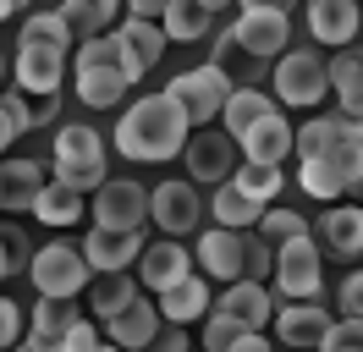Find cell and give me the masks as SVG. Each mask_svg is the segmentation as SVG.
Returning a JSON list of instances; mask_svg holds the SVG:
<instances>
[{
  "label": "cell",
  "instance_id": "cell-1",
  "mask_svg": "<svg viewBox=\"0 0 363 352\" xmlns=\"http://www.w3.org/2000/svg\"><path fill=\"white\" fill-rule=\"evenodd\" d=\"M193 138V116L177 94H149L116 121V149L127 160H177Z\"/></svg>",
  "mask_w": 363,
  "mask_h": 352
},
{
  "label": "cell",
  "instance_id": "cell-2",
  "mask_svg": "<svg viewBox=\"0 0 363 352\" xmlns=\"http://www.w3.org/2000/svg\"><path fill=\"white\" fill-rule=\"evenodd\" d=\"M165 94H177L182 110L193 116V127H209V121H220L231 105V94H237V83L226 77V66H199V72H182V77H171V88Z\"/></svg>",
  "mask_w": 363,
  "mask_h": 352
},
{
  "label": "cell",
  "instance_id": "cell-3",
  "mask_svg": "<svg viewBox=\"0 0 363 352\" xmlns=\"http://www.w3.org/2000/svg\"><path fill=\"white\" fill-rule=\"evenodd\" d=\"M33 286H39V297H55V303H72L83 286H89V259H83V248H72V242H45L39 253H33Z\"/></svg>",
  "mask_w": 363,
  "mask_h": 352
},
{
  "label": "cell",
  "instance_id": "cell-4",
  "mask_svg": "<svg viewBox=\"0 0 363 352\" xmlns=\"http://www.w3.org/2000/svg\"><path fill=\"white\" fill-rule=\"evenodd\" d=\"M319 286H325V270H319V242H314V237L281 242V253H275V292H281V297H292V303H314Z\"/></svg>",
  "mask_w": 363,
  "mask_h": 352
},
{
  "label": "cell",
  "instance_id": "cell-5",
  "mask_svg": "<svg viewBox=\"0 0 363 352\" xmlns=\"http://www.w3.org/2000/svg\"><path fill=\"white\" fill-rule=\"evenodd\" d=\"M330 88V66L319 61L314 50H286L275 61V94L281 105H319Z\"/></svg>",
  "mask_w": 363,
  "mask_h": 352
},
{
  "label": "cell",
  "instance_id": "cell-6",
  "mask_svg": "<svg viewBox=\"0 0 363 352\" xmlns=\"http://www.w3.org/2000/svg\"><path fill=\"white\" fill-rule=\"evenodd\" d=\"M149 215H155L160 231H171V242H177L204 220V198H199V187H193L187 176H182V182H160L155 193H149Z\"/></svg>",
  "mask_w": 363,
  "mask_h": 352
},
{
  "label": "cell",
  "instance_id": "cell-7",
  "mask_svg": "<svg viewBox=\"0 0 363 352\" xmlns=\"http://www.w3.org/2000/svg\"><path fill=\"white\" fill-rule=\"evenodd\" d=\"M149 215V193L138 187L133 176H111L99 193H94V226H111V231H138Z\"/></svg>",
  "mask_w": 363,
  "mask_h": 352
},
{
  "label": "cell",
  "instance_id": "cell-8",
  "mask_svg": "<svg viewBox=\"0 0 363 352\" xmlns=\"http://www.w3.org/2000/svg\"><path fill=\"white\" fill-rule=\"evenodd\" d=\"M182 160H187V182H193V187H199V182H215V187H226V176H231V132L199 127L193 138H187Z\"/></svg>",
  "mask_w": 363,
  "mask_h": 352
},
{
  "label": "cell",
  "instance_id": "cell-9",
  "mask_svg": "<svg viewBox=\"0 0 363 352\" xmlns=\"http://www.w3.org/2000/svg\"><path fill=\"white\" fill-rule=\"evenodd\" d=\"M231 39H237V50H248L253 61H270V55L286 50L292 22H286V11H242L231 22Z\"/></svg>",
  "mask_w": 363,
  "mask_h": 352
},
{
  "label": "cell",
  "instance_id": "cell-10",
  "mask_svg": "<svg viewBox=\"0 0 363 352\" xmlns=\"http://www.w3.org/2000/svg\"><path fill=\"white\" fill-rule=\"evenodd\" d=\"M67 77V50L61 44H17V83L39 99H55V88Z\"/></svg>",
  "mask_w": 363,
  "mask_h": 352
},
{
  "label": "cell",
  "instance_id": "cell-11",
  "mask_svg": "<svg viewBox=\"0 0 363 352\" xmlns=\"http://www.w3.org/2000/svg\"><path fill=\"white\" fill-rule=\"evenodd\" d=\"M199 270L215 275V281L237 286L242 281V270H248V237L242 231H226V226H215L199 237Z\"/></svg>",
  "mask_w": 363,
  "mask_h": 352
},
{
  "label": "cell",
  "instance_id": "cell-12",
  "mask_svg": "<svg viewBox=\"0 0 363 352\" xmlns=\"http://www.w3.org/2000/svg\"><path fill=\"white\" fill-rule=\"evenodd\" d=\"M83 259L99 275H127V264L143 259V237L138 231H111V226H94L83 237Z\"/></svg>",
  "mask_w": 363,
  "mask_h": 352
},
{
  "label": "cell",
  "instance_id": "cell-13",
  "mask_svg": "<svg viewBox=\"0 0 363 352\" xmlns=\"http://www.w3.org/2000/svg\"><path fill=\"white\" fill-rule=\"evenodd\" d=\"M330 88L341 99V121H347V138L363 143V50H341L330 61Z\"/></svg>",
  "mask_w": 363,
  "mask_h": 352
},
{
  "label": "cell",
  "instance_id": "cell-14",
  "mask_svg": "<svg viewBox=\"0 0 363 352\" xmlns=\"http://www.w3.org/2000/svg\"><path fill=\"white\" fill-rule=\"evenodd\" d=\"M116 33H121V44H127V50H121V72H127V83H138V77L165 55V28L149 22V17H127Z\"/></svg>",
  "mask_w": 363,
  "mask_h": 352
},
{
  "label": "cell",
  "instance_id": "cell-15",
  "mask_svg": "<svg viewBox=\"0 0 363 352\" xmlns=\"http://www.w3.org/2000/svg\"><path fill=\"white\" fill-rule=\"evenodd\" d=\"M330 330H336V319L319 303H286L275 314V336H281L286 347H325Z\"/></svg>",
  "mask_w": 363,
  "mask_h": 352
},
{
  "label": "cell",
  "instance_id": "cell-16",
  "mask_svg": "<svg viewBox=\"0 0 363 352\" xmlns=\"http://www.w3.org/2000/svg\"><path fill=\"white\" fill-rule=\"evenodd\" d=\"M138 275H143V286H149L155 297H165L177 281L193 275V259H187V248H182V242H155V248H143Z\"/></svg>",
  "mask_w": 363,
  "mask_h": 352
},
{
  "label": "cell",
  "instance_id": "cell-17",
  "mask_svg": "<svg viewBox=\"0 0 363 352\" xmlns=\"http://www.w3.org/2000/svg\"><path fill=\"white\" fill-rule=\"evenodd\" d=\"M105 330H111V347H121V352H143V347L160 336V330H165V314H160V303L138 297V303L127 308V314H116Z\"/></svg>",
  "mask_w": 363,
  "mask_h": 352
},
{
  "label": "cell",
  "instance_id": "cell-18",
  "mask_svg": "<svg viewBox=\"0 0 363 352\" xmlns=\"http://www.w3.org/2000/svg\"><path fill=\"white\" fill-rule=\"evenodd\" d=\"M0 187H6L0 209L17 220L23 209H33V204H39V193H45L50 182H45V165H39V160H6V165H0Z\"/></svg>",
  "mask_w": 363,
  "mask_h": 352
},
{
  "label": "cell",
  "instance_id": "cell-19",
  "mask_svg": "<svg viewBox=\"0 0 363 352\" xmlns=\"http://www.w3.org/2000/svg\"><path fill=\"white\" fill-rule=\"evenodd\" d=\"M358 22H363L358 0H308V33L319 44H352Z\"/></svg>",
  "mask_w": 363,
  "mask_h": 352
},
{
  "label": "cell",
  "instance_id": "cell-20",
  "mask_svg": "<svg viewBox=\"0 0 363 352\" xmlns=\"http://www.w3.org/2000/svg\"><path fill=\"white\" fill-rule=\"evenodd\" d=\"M215 314H231L237 325L264 330V325H275V297H270V286H259V281H237V286H226Z\"/></svg>",
  "mask_w": 363,
  "mask_h": 352
},
{
  "label": "cell",
  "instance_id": "cell-21",
  "mask_svg": "<svg viewBox=\"0 0 363 352\" xmlns=\"http://www.w3.org/2000/svg\"><path fill=\"white\" fill-rule=\"evenodd\" d=\"M292 149H297V132L286 127V116H281V110H275L270 121H259V127L242 138V154H248V165H275V171H281V160H286Z\"/></svg>",
  "mask_w": 363,
  "mask_h": 352
},
{
  "label": "cell",
  "instance_id": "cell-22",
  "mask_svg": "<svg viewBox=\"0 0 363 352\" xmlns=\"http://www.w3.org/2000/svg\"><path fill=\"white\" fill-rule=\"evenodd\" d=\"M270 116H275V99H270V94H259V88H237V94H231V105H226V116H220V132H231V138L242 143V138H248L259 121H270Z\"/></svg>",
  "mask_w": 363,
  "mask_h": 352
},
{
  "label": "cell",
  "instance_id": "cell-23",
  "mask_svg": "<svg viewBox=\"0 0 363 352\" xmlns=\"http://www.w3.org/2000/svg\"><path fill=\"white\" fill-rule=\"evenodd\" d=\"M209 209H215V220H220L226 231H242V226H264V209H270V204H259V198L242 193L237 182H226V187H215V204H209Z\"/></svg>",
  "mask_w": 363,
  "mask_h": 352
},
{
  "label": "cell",
  "instance_id": "cell-24",
  "mask_svg": "<svg viewBox=\"0 0 363 352\" xmlns=\"http://www.w3.org/2000/svg\"><path fill=\"white\" fill-rule=\"evenodd\" d=\"M121 6H127V0H61V17L72 22V33H83V39H105V33H116L111 22H116Z\"/></svg>",
  "mask_w": 363,
  "mask_h": 352
},
{
  "label": "cell",
  "instance_id": "cell-25",
  "mask_svg": "<svg viewBox=\"0 0 363 352\" xmlns=\"http://www.w3.org/2000/svg\"><path fill=\"white\" fill-rule=\"evenodd\" d=\"M160 314H165V325H187V319L209 314V281H204V275H187V281H177L165 297H160Z\"/></svg>",
  "mask_w": 363,
  "mask_h": 352
},
{
  "label": "cell",
  "instance_id": "cell-26",
  "mask_svg": "<svg viewBox=\"0 0 363 352\" xmlns=\"http://www.w3.org/2000/svg\"><path fill=\"white\" fill-rule=\"evenodd\" d=\"M325 248L341 253V259H358L363 253V209L358 204H336L325 215Z\"/></svg>",
  "mask_w": 363,
  "mask_h": 352
},
{
  "label": "cell",
  "instance_id": "cell-27",
  "mask_svg": "<svg viewBox=\"0 0 363 352\" xmlns=\"http://www.w3.org/2000/svg\"><path fill=\"white\" fill-rule=\"evenodd\" d=\"M138 297H143V292H138L133 275H99V281L89 286V314H99V319L111 325L116 314H127Z\"/></svg>",
  "mask_w": 363,
  "mask_h": 352
},
{
  "label": "cell",
  "instance_id": "cell-28",
  "mask_svg": "<svg viewBox=\"0 0 363 352\" xmlns=\"http://www.w3.org/2000/svg\"><path fill=\"white\" fill-rule=\"evenodd\" d=\"M341 143H347V121H341V110H336V116H314L308 127H297V154H303V160H330Z\"/></svg>",
  "mask_w": 363,
  "mask_h": 352
},
{
  "label": "cell",
  "instance_id": "cell-29",
  "mask_svg": "<svg viewBox=\"0 0 363 352\" xmlns=\"http://www.w3.org/2000/svg\"><path fill=\"white\" fill-rule=\"evenodd\" d=\"M55 165H105V143L94 127H61L55 132Z\"/></svg>",
  "mask_w": 363,
  "mask_h": 352
},
{
  "label": "cell",
  "instance_id": "cell-30",
  "mask_svg": "<svg viewBox=\"0 0 363 352\" xmlns=\"http://www.w3.org/2000/svg\"><path fill=\"white\" fill-rule=\"evenodd\" d=\"M83 193L77 187H67V182H50L45 193H39V204H33V215L45 220V226H77L83 220Z\"/></svg>",
  "mask_w": 363,
  "mask_h": 352
},
{
  "label": "cell",
  "instance_id": "cell-31",
  "mask_svg": "<svg viewBox=\"0 0 363 352\" xmlns=\"http://www.w3.org/2000/svg\"><path fill=\"white\" fill-rule=\"evenodd\" d=\"M121 94H127V72H121V66H99V72H77V99H83V105L105 110V105H116Z\"/></svg>",
  "mask_w": 363,
  "mask_h": 352
},
{
  "label": "cell",
  "instance_id": "cell-32",
  "mask_svg": "<svg viewBox=\"0 0 363 352\" xmlns=\"http://www.w3.org/2000/svg\"><path fill=\"white\" fill-rule=\"evenodd\" d=\"M28 319H33V336H50V341H67L72 330L83 325V319H77V308L72 303H55V297H39V303L28 308Z\"/></svg>",
  "mask_w": 363,
  "mask_h": 352
},
{
  "label": "cell",
  "instance_id": "cell-33",
  "mask_svg": "<svg viewBox=\"0 0 363 352\" xmlns=\"http://www.w3.org/2000/svg\"><path fill=\"white\" fill-rule=\"evenodd\" d=\"M297 187H303L308 198H341V193H347V182H341V171L330 165V160H303Z\"/></svg>",
  "mask_w": 363,
  "mask_h": 352
},
{
  "label": "cell",
  "instance_id": "cell-34",
  "mask_svg": "<svg viewBox=\"0 0 363 352\" xmlns=\"http://www.w3.org/2000/svg\"><path fill=\"white\" fill-rule=\"evenodd\" d=\"M160 28H165V39H199L209 28V11L199 6V0H177L165 17H160Z\"/></svg>",
  "mask_w": 363,
  "mask_h": 352
},
{
  "label": "cell",
  "instance_id": "cell-35",
  "mask_svg": "<svg viewBox=\"0 0 363 352\" xmlns=\"http://www.w3.org/2000/svg\"><path fill=\"white\" fill-rule=\"evenodd\" d=\"M23 39L28 44H61V50H72V22L61 17V11H33V17L23 22Z\"/></svg>",
  "mask_w": 363,
  "mask_h": 352
},
{
  "label": "cell",
  "instance_id": "cell-36",
  "mask_svg": "<svg viewBox=\"0 0 363 352\" xmlns=\"http://www.w3.org/2000/svg\"><path fill=\"white\" fill-rule=\"evenodd\" d=\"M28 127H33V105H23V94H0V154L11 149Z\"/></svg>",
  "mask_w": 363,
  "mask_h": 352
},
{
  "label": "cell",
  "instance_id": "cell-37",
  "mask_svg": "<svg viewBox=\"0 0 363 352\" xmlns=\"http://www.w3.org/2000/svg\"><path fill=\"white\" fill-rule=\"evenodd\" d=\"M121 50H127L121 33H105V39H83L72 61H77V72H99V66H121Z\"/></svg>",
  "mask_w": 363,
  "mask_h": 352
},
{
  "label": "cell",
  "instance_id": "cell-38",
  "mask_svg": "<svg viewBox=\"0 0 363 352\" xmlns=\"http://www.w3.org/2000/svg\"><path fill=\"white\" fill-rule=\"evenodd\" d=\"M237 187H242V193H253L259 204H270V198L281 193V171H275V165H248V160H242V171H237Z\"/></svg>",
  "mask_w": 363,
  "mask_h": 352
},
{
  "label": "cell",
  "instance_id": "cell-39",
  "mask_svg": "<svg viewBox=\"0 0 363 352\" xmlns=\"http://www.w3.org/2000/svg\"><path fill=\"white\" fill-rule=\"evenodd\" d=\"M242 336H248V325H237L231 314H209V319H204V347L209 352H231Z\"/></svg>",
  "mask_w": 363,
  "mask_h": 352
},
{
  "label": "cell",
  "instance_id": "cell-40",
  "mask_svg": "<svg viewBox=\"0 0 363 352\" xmlns=\"http://www.w3.org/2000/svg\"><path fill=\"white\" fill-rule=\"evenodd\" d=\"M264 237H275V242H292V237H308V220L297 215V209H264V226H259Z\"/></svg>",
  "mask_w": 363,
  "mask_h": 352
},
{
  "label": "cell",
  "instance_id": "cell-41",
  "mask_svg": "<svg viewBox=\"0 0 363 352\" xmlns=\"http://www.w3.org/2000/svg\"><path fill=\"white\" fill-rule=\"evenodd\" d=\"M55 182H67L77 193H99V187L111 182V171H105V165H55Z\"/></svg>",
  "mask_w": 363,
  "mask_h": 352
},
{
  "label": "cell",
  "instance_id": "cell-42",
  "mask_svg": "<svg viewBox=\"0 0 363 352\" xmlns=\"http://www.w3.org/2000/svg\"><path fill=\"white\" fill-rule=\"evenodd\" d=\"M264 275L275 281V253H270V237H248V270H242V281H259V286H264Z\"/></svg>",
  "mask_w": 363,
  "mask_h": 352
},
{
  "label": "cell",
  "instance_id": "cell-43",
  "mask_svg": "<svg viewBox=\"0 0 363 352\" xmlns=\"http://www.w3.org/2000/svg\"><path fill=\"white\" fill-rule=\"evenodd\" d=\"M330 165L341 171V182H347V187H358V182H363V143H358V138H347V143L330 154Z\"/></svg>",
  "mask_w": 363,
  "mask_h": 352
},
{
  "label": "cell",
  "instance_id": "cell-44",
  "mask_svg": "<svg viewBox=\"0 0 363 352\" xmlns=\"http://www.w3.org/2000/svg\"><path fill=\"white\" fill-rule=\"evenodd\" d=\"M319 352H363V319H336V330L325 336Z\"/></svg>",
  "mask_w": 363,
  "mask_h": 352
},
{
  "label": "cell",
  "instance_id": "cell-45",
  "mask_svg": "<svg viewBox=\"0 0 363 352\" xmlns=\"http://www.w3.org/2000/svg\"><path fill=\"white\" fill-rule=\"evenodd\" d=\"M0 248L11 253V270H17V264L33 270V253H28V237H23V226H17V220H6V226H0Z\"/></svg>",
  "mask_w": 363,
  "mask_h": 352
},
{
  "label": "cell",
  "instance_id": "cell-46",
  "mask_svg": "<svg viewBox=\"0 0 363 352\" xmlns=\"http://www.w3.org/2000/svg\"><path fill=\"white\" fill-rule=\"evenodd\" d=\"M17 336H23V308L11 303V297H0V352H6V347H23Z\"/></svg>",
  "mask_w": 363,
  "mask_h": 352
},
{
  "label": "cell",
  "instance_id": "cell-47",
  "mask_svg": "<svg viewBox=\"0 0 363 352\" xmlns=\"http://www.w3.org/2000/svg\"><path fill=\"white\" fill-rule=\"evenodd\" d=\"M341 319H363V270L341 281Z\"/></svg>",
  "mask_w": 363,
  "mask_h": 352
},
{
  "label": "cell",
  "instance_id": "cell-48",
  "mask_svg": "<svg viewBox=\"0 0 363 352\" xmlns=\"http://www.w3.org/2000/svg\"><path fill=\"white\" fill-rule=\"evenodd\" d=\"M61 352H105V341H99V330L89 325V319H83V325L72 330L67 341H61Z\"/></svg>",
  "mask_w": 363,
  "mask_h": 352
},
{
  "label": "cell",
  "instance_id": "cell-49",
  "mask_svg": "<svg viewBox=\"0 0 363 352\" xmlns=\"http://www.w3.org/2000/svg\"><path fill=\"white\" fill-rule=\"evenodd\" d=\"M143 352H187V336H182V325H165Z\"/></svg>",
  "mask_w": 363,
  "mask_h": 352
},
{
  "label": "cell",
  "instance_id": "cell-50",
  "mask_svg": "<svg viewBox=\"0 0 363 352\" xmlns=\"http://www.w3.org/2000/svg\"><path fill=\"white\" fill-rule=\"evenodd\" d=\"M171 6H177V0H127V11H133V17H165V11H171Z\"/></svg>",
  "mask_w": 363,
  "mask_h": 352
},
{
  "label": "cell",
  "instance_id": "cell-51",
  "mask_svg": "<svg viewBox=\"0 0 363 352\" xmlns=\"http://www.w3.org/2000/svg\"><path fill=\"white\" fill-rule=\"evenodd\" d=\"M231 352H270V336H264V330H248V336H242Z\"/></svg>",
  "mask_w": 363,
  "mask_h": 352
},
{
  "label": "cell",
  "instance_id": "cell-52",
  "mask_svg": "<svg viewBox=\"0 0 363 352\" xmlns=\"http://www.w3.org/2000/svg\"><path fill=\"white\" fill-rule=\"evenodd\" d=\"M292 0H242V11H286Z\"/></svg>",
  "mask_w": 363,
  "mask_h": 352
},
{
  "label": "cell",
  "instance_id": "cell-53",
  "mask_svg": "<svg viewBox=\"0 0 363 352\" xmlns=\"http://www.w3.org/2000/svg\"><path fill=\"white\" fill-rule=\"evenodd\" d=\"M199 6H204L209 17H215V11H220V6H231V0H199Z\"/></svg>",
  "mask_w": 363,
  "mask_h": 352
},
{
  "label": "cell",
  "instance_id": "cell-54",
  "mask_svg": "<svg viewBox=\"0 0 363 352\" xmlns=\"http://www.w3.org/2000/svg\"><path fill=\"white\" fill-rule=\"evenodd\" d=\"M6 270H11V253H6V248H0V275H6Z\"/></svg>",
  "mask_w": 363,
  "mask_h": 352
},
{
  "label": "cell",
  "instance_id": "cell-55",
  "mask_svg": "<svg viewBox=\"0 0 363 352\" xmlns=\"http://www.w3.org/2000/svg\"><path fill=\"white\" fill-rule=\"evenodd\" d=\"M11 11H17V6H11V0H0V17H11Z\"/></svg>",
  "mask_w": 363,
  "mask_h": 352
},
{
  "label": "cell",
  "instance_id": "cell-56",
  "mask_svg": "<svg viewBox=\"0 0 363 352\" xmlns=\"http://www.w3.org/2000/svg\"><path fill=\"white\" fill-rule=\"evenodd\" d=\"M11 6H33V0H11Z\"/></svg>",
  "mask_w": 363,
  "mask_h": 352
},
{
  "label": "cell",
  "instance_id": "cell-57",
  "mask_svg": "<svg viewBox=\"0 0 363 352\" xmlns=\"http://www.w3.org/2000/svg\"><path fill=\"white\" fill-rule=\"evenodd\" d=\"M105 352H121V347H111V341H105Z\"/></svg>",
  "mask_w": 363,
  "mask_h": 352
},
{
  "label": "cell",
  "instance_id": "cell-58",
  "mask_svg": "<svg viewBox=\"0 0 363 352\" xmlns=\"http://www.w3.org/2000/svg\"><path fill=\"white\" fill-rule=\"evenodd\" d=\"M17 352H33V347H28V341H23V347H17Z\"/></svg>",
  "mask_w": 363,
  "mask_h": 352
},
{
  "label": "cell",
  "instance_id": "cell-59",
  "mask_svg": "<svg viewBox=\"0 0 363 352\" xmlns=\"http://www.w3.org/2000/svg\"><path fill=\"white\" fill-rule=\"evenodd\" d=\"M0 198H6V187H0Z\"/></svg>",
  "mask_w": 363,
  "mask_h": 352
},
{
  "label": "cell",
  "instance_id": "cell-60",
  "mask_svg": "<svg viewBox=\"0 0 363 352\" xmlns=\"http://www.w3.org/2000/svg\"><path fill=\"white\" fill-rule=\"evenodd\" d=\"M0 72H6V61H0Z\"/></svg>",
  "mask_w": 363,
  "mask_h": 352
}]
</instances>
